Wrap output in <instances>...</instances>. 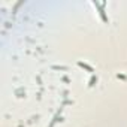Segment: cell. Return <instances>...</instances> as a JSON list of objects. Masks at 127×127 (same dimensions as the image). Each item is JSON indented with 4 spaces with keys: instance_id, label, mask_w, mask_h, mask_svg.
<instances>
[{
    "instance_id": "obj_1",
    "label": "cell",
    "mask_w": 127,
    "mask_h": 127,
    "mask_svg": "<svg viewBox=\"0 0 127 127\" xmlns=\"http://www.w3.org/2000/svg\"><path fill=\"white\" fill-rule=\"evenodd\" d=\"M96 5H97V3H96ZM97 6H99V5H97ZM103 6H105V5H102V6H99V8H100V17H102V20H103L105 23H108L109 20H108V17L105 15V11H103Z\"/></svg>"
},
{
    "instance_id": "obj_2",
    "label": "cell",
    "mask_w": 127,
    "mask_h": 127,
    "mask_svg": "<svg viewBox=\"0 0 127 127\" xmlns=\"http://www.w3.org/2000/svg\"><path fill=\"white\" fill-rule=\"evenodd\" d=\"M78 66H79V67H84V69H87L88 72H94L91 66H88V64H85V63H82V61H78Z\"/></svg>"
}]
</instances>
